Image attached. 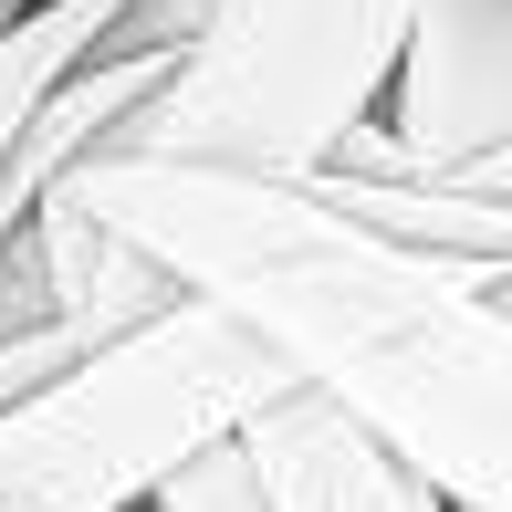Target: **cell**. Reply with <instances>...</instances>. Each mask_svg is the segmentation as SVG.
<instances>
[{
	"label": "cell",
	"instance_id": "6da1fadb",
	"mask_svg": "<svg viewBox=\"0 0 512 512\" xmlns=\"http://www.w3.org/2000/svg\"><path fill=\"white\" fill-rule=\"evenodd\" d=\"M63 189L345 398L450 512H512V304L481 262L398 241L324 178L84 147Z\"/></svg>",
	"mask_w": 512,
	"mask_h": 512
},
{
	"label": "cell",
	"instance_id": "7a4b0ae2",
	"mask_svg": "<svg viewBox=\"0 0 512 512\" xmlns=\"http://www.w3.org/2000/svg\"><path fill=\"white\" fill-rule=\"evenodd\" d=\"M283 387L293 366L230 304L178 293L0 408V512H147L178 460L230 439Z\"/></svg>",
	"mask_w": 512,
	"mask_h": 512
},
{
	"label": "cell",
	"instance_id": "3957f363",
	"mask_svg": "<svg viewBox=\"0 0 512 512\" xmlns=\"http://www.w3.org/2000/svg\"><path fill=\"white\" fill-rule=\"evenodd\" d=\"M408 32L418 0H209L168 84L105 147L251 178H324L345 136L387 115Z\"/></svg>",
	"mask_w": 512,
	"mask_h": 512
},
{
	"label": "cell",
	"instance_id": "277c9868",
	"mask_svg": "<svg viewBox=\"0 0 512 512\" xmlns=\"http://www.w3.org/2000/svg\"><path fill=\"white\" fill-rule=\"evenodd\" d=\"M241 439H251V460H262V481H272V512H450L356 408L304 387V377L272 408H251Z\"/></svg>",
	"mask_w": 512,
	"mask_h": 512
},
{
	"label": "cell",
	"instance_id": "5b68a950",
	"mask_svg": "<svg viewBox=\"0 0 512 512\" xmlns=\"http://www.w3.org/2000/svg\"><path fill=\"white\" fill-rule=\"evenodd\" d=\"M324 189L345 209H366V220H387L418 251L481 262V283L512 304V199H460V189H429V178H324Z\"/></svg>",
	"mask_w": 512,
	"mask_h": 512
},
{
	"label": "cell",
	"instance_id": "8992f818",
	"mask_svg": "<svg viewBox=\"0 0 512 512\" xmlns=\"http://www.w3.org/2000/svg\"><path fill=\"white\" fill-rule=\"evenodd\" d=\"M126 11H136V0H32V11L0 21V157H11V136L32 126V105L53 95L84 53L115 42Z\"/></svg>",
	"mask_w": 512,
	"mask_h": 512
},
{
	"label": "cell",
	"instance_id": "52a82bcc",
	"mask_svg": "<svg viewBox=\"0 0 512 512\" xmlns=\"http://www.w3.org/2000/svg\"><path fill=\"white\" fill-rule=\"evenodd\" d=\"M147 512H272V481H262V460H251V439L230 429V439H209V450L178 460L147 492Z\"/></svg>",
	"mask_w": 512,
	"mask_h": 512
},
{
	"label": "cell",
	"instance_id": "ba28073f",
	"mask_svg": "<svg viewBox=\"0 0 512 512\" xmlns=\"http://www.w3.org/2000/svg\"><path fill=\"white\" fill-rule=\"evenodd\" d=\"M429 189H460V199H512V136H492V147L450 157V168H429Z\"/></svg>",
	"mask_w": 512,
	"mask_h": 512
},
{
	"label": "cell",
	"instance_id": "9c48e42d",
	"mask_svg": "<svg viewBox=\"0 0 512 512\" xmlns=\"http://www.w3.org/2000/svg\"><path fill=\"white\" fill-rule=\"evenodd\" d=\"M0 11H32V0H0Z\"/></svg>",
	"mask_w": 512,
	"mask_h": 512
},
{
	"label": "cell",
	"instance_id": "30bf717a",
	"mask_svg": "<svg viewBox=\"0 0 512 512\" xmlns=\"http://www.w3.org/2000/svg\"><path fill=\"white\" fill-rule=\"evenodd\" d=\"M0 21H11V11H0Z\"/></svg>",
	"mask_w": 512,
	"mask_h": 512
}]
</instances>
